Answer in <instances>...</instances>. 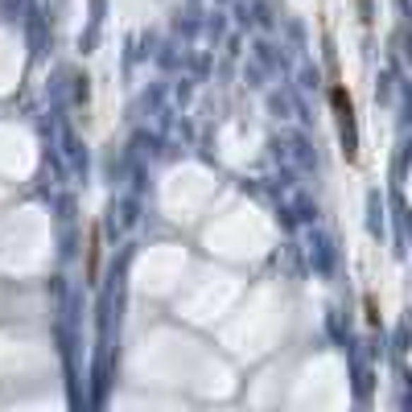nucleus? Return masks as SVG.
<instances>
[{"label":"nucleus","mask_w":412,"mask_h":412,"mask_svg":"<svg viewBox=\"0 0 412 412\" xmlns=\"http://www.w3.org/2000/svg\"><path fill=\"white\" fill-rule=\"evenodd\" d=\"M334 112H339V124H342V141H346V157H351V161H355V157H359V141H355V107H351V95H346V91H342V87H334Z\"/></svg>","instance_id":"nucleus-1"}]
</instances>
